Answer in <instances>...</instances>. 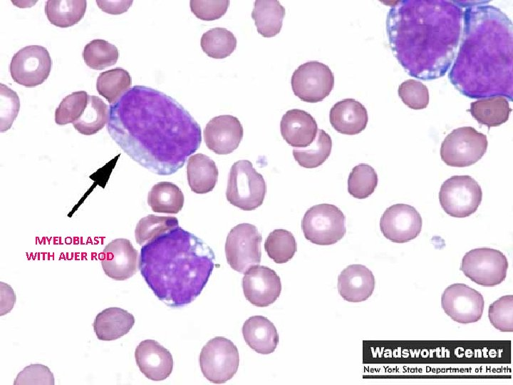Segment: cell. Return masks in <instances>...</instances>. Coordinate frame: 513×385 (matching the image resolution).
Returning <instances> with one entry per match:
<instances>
[{
	"instance_id": "9c48e42d",
	"label": "cell",
	"mask_w": 513,
	"mask_h": 385,
	"mask_svg": "<svg viewBox=\"0 0 513 385\" xmlns=\"http://www.w3.org/2000/svg\"><path fill=\"white\" fill-rule=\"evenodd\" d=\"M508 261L499 250L479 247L466 252L460 270L470 280L484 287L501 284L507 277Z\"/></svg>"
},
{
	"instance_id": "3957f363",
	"label": "cell",
	"mask_w": 513,
	"mask_h": 385,
	"mask_svg": "<svg viewBox=\"0 0 513 385\" xmlns=\"http://www.w3.org/2000/svg\"><path fill=\"white\" fill-rule=\"evenodd\" d=\"M460 45L448 73L470 98L513 97L512 23L489 1H464Z\"/></svg>"
},
{
	"instance_id": "7bdbcfd3",
	"label": "cell",
	"mask_w": 513,
	"mask_h": 385,
	"mask_svg": "<svg viewBox=\"0 0 513 385\" xmlns=\"http://www.w3.org/2000/svg\"><path fill=\"white\" fill-rule=\"evenodd\" d=\"M229 5L227 0H192L190 1L191 11L197 18L203 21H213L221 18L227 12Z\"/></svg>"
},
{
	"instance_id": "e575fe53",
	"label": "cell",
	"mask_w": 513,
	"mask_h": 385,
	"mask_svg": "<svg viewBox=\"0 0 513 385\" xmlns=\"http://www.w3.org/2000/svg\"><path fill=\"white\" fill-rule=\"evenodd\" d=\"M82 56L89 68L103 70L116 63L118 50L115 45L105 40L94 39L85 46Z\"/></svg>"
},
{
	"instance_id": "8fae6325",
	"label": "cell",
	"mask_w": 513,
	"mask_h": 385,
	"mask_svg": "<svg viewBox=\"0 0 513 385\" xmlns=\"http://www.w3.org/2000/svg\"><path fill=\"white\" fill-rule=\"evenodd\" d=\"M261 235L254 225L241 223L229 231L225 242L227 263L235 271L244 273L261 262Z\"/></svg>"
},
{
	"instance_id": "ba28073f",
	"label": "cell",
	"mask_w": 513,
	"mask_h": 385,
	"mask_svg": "<svg viewBox=\"0 0 513 385\" xmlns=\"http://www.w3.org/2000/svg\"><path fill=\"white\" fill-rule=\"evenodd\" d=\"M482 199L480 185L469 175L450 177L442 184L439 192L442 208L455 217H466L475 212Z\"/></svg>"
},
{
	"instance_id": "d6a6232c",
	"label": "cell",
	"mask_w": 513,
	"mask_h": 385,
	"mask_svg": "<svg viewBox=\"0 0 513 385\" xmlns=\"http://www.w3.org/2000/svg\"><path fill=\"white\" fill-rule=\"evenodd\" d=\"M200 45L202 51L213 58H224L230 56L237 47V38L225 28L217 27L204 33Z\"/></svg>"
},
{
	"instance_id": "f546056e",
	"label": "cell",
	"mask_w": 513,
	"mask_h": 385,
	"mask_svg": "<svg viewBox=\"0 0 513 385\" xmlns=\"http://www.w3.org/2000/svg\"><path fill=\"white\" fill-rule=\"evenodd\" d=\"M108 105L100 98L89 96L83 113L72 125L78 133L85 135H91L108 124Z\"/></svg>"
},
{
	"instance_id": "484cf974",
	"label": "cell",
	"mask_w": 513,
	"mask_h": 385,
	"mask_svg": "<svg viewBox=\"0 0 513 385\" xmlns=\"http://www.w3.org/2000/svg\"><path fill=\"white\" fill-rule=\"evenodd\" d=\"M284 15V7L276 0H256L252 12L258 33L266 38L281 31Z\"/></svg>"
},
{
	"instance_id": "1f68e13d",
	"label": "cell",
	"mask_w": 513,
	"mask_h": 385,
	"mask_svg": "<svg viewBox=\"0 0 513 385\" xmlns=\"http://www.w3.org/2000/svg\"><path fill=\"white\" fill-rule=\"evenodd\" d=\"M131 83L129 73L124 68H115L100 73L96 81V89L111 105L130 89Z\"/></svg>"
},
{
	"instance_id": "836d02e7",
	"label": "cell",
	"mask_w": 513,
	"mask_h": 385,
	"mask_svg": "<svg viewBox=\"0 0 513 385\" xmlns=\"http://www.w3.org/2000/svg\"><path fill=\"white\" fill-rule=\"evenodd\" d=\"M264 249L274 262L283 264L289 261L296 253V241L291 232L284 229H276L266 237Z\"/></svg>"
},
{
	"instance_id": "f1b7e54d",
	"label": "cell",
	"mask_w": 513,
	"mask_h": 385,
	"mask_svg": "<svg viewBox=\"0 0 513 385\" xmlns=\"http://www.w3.org/2000/svg\"><path fill=\"white\" fill-rule=\"evenodd\" d=\"M86 6L85 0H48L46 2L45 13L51 24L67 28L83 19Z\"/></svg>"
},
{
	"instance_id": "9a60e30c",
	"label": "cell",
	"mask_w": 513,
	"mask_h": 385,
	"mask_svg": "<svg viewBox=\"0 0 513 385\" xmlns=\"http://www.w3.org/2000/svg\"><path fill=\"white\" fill-rule=\"evenodd\" d=\"M422 217L417 210L407 204L388 207L380 220L383 236L395 243H405L416 238L422 229Z\"/></svg>"
},
{
	"instance_id": "d590c367",
	"label": "cell",
	"mask_w": 513,
	"mask_h": 385,
	"mask_svg": "<svg viewBox=\"0 0 513 385\" xmlns=\"http://www.w3.org/2000/svg\"><path fill=\"white\" fill-rule=\"evenodd\" d=\"M378 178L374 168L365 163L356 165L348 178V191L353 197L365 199L378 185Z\"/></svg>"
},
{
	"instance_id": "ac0fdd59",
	"label": "cell",
	"mask_w": 513,
	"mask_h": 385,
	"mask_svg": "<svg viewBox=\"0 0 513 385\" xmlns=\"http://www.w3.org/2000/svg\"><path fill=\"white\" fill-rule=\"evenodd\" d=\"M243 134L242 125L237 117L222 115L207 123L204 139L209 150L218 155H227L238 148Z\"/></svg>"
},
{
	"instance_id": "60d3db41",
	"label": "cell",
	"mask_w": 513,
	"mask_h": 385,
	"mask_svg": "<svg viewBox=\"0 0 513 385\" xmlns=\"http://www.w3.org/2000/svg\"><path fill=\"white\" fill-rule=\"evenodd\" d=\"M55 379L49 368L41 364H31L24 367L14 379V385H53Z\"/></svg>"
},
{
	"instance_id": "e0dca14e",
	"label": "cell",
	"mask_w": 513,
	"mask_h": 385,
	"mask_svg": "<svg viewBox=\"0 0 513 385\" xmlns=\"http://www.w3.org/2000/svg\"><path fill=\"white\" fill-rule=\"evenodd\" d=\"M138 257V252L129 240L117 238L104 247L100 260L108 277L115 280H125L136 273Z\"/></svg>"
},
{
	"instance_id": "83f0119b",
	"label": "cell",
	"mask_w": 513,
	"mask_h": 385,
	"mask_svg": "<svg viewBox=\"0 0 513 385\" xmlns=\"http://www.w3.org/2000/svg\"><path fill=\"white\" fill-rule=\"evenodd\" d=\"M184 195L180 188L170 182H159L147 195V204L155 212L177 214L183 207Z\"/></svg>"
},
{
	"instance_id": "ffe728a7",
	"label": "cell",
	"mask_w": 513,
	"mask_h": 385,
	"mask_svg": "<svg viewBox=\"0 0 513 385\" xmlns=\"http://www.w3.org/2000/svg\"><path fill=\"white\" fill-rule=\"evenodd\" d=\"M338 291L343 299L360 302L368 299L375 288V277L366 266L359 264L346 267L338 277Z\"/></svg>"
},
{
	"instance_id": "7402d4cb",
	"label": "cell",
	"mask_w": 513,
	"mask_h": 385,
	"mask_svg": "<svg viewBox=\"0 0 513 385\" xmlns=\"http://www.w3.org/2000/svg\"><path fill=\"white\" fill-rule=\"evenodd\" d=\"M329 120L337 132L353 135L365 130L368 115L362 103L353 98H346L338 101L331 108Z\"/></svg>"
},
{
	"instance_id": "4316f807",
	"label": "cell",
	"mask_w": 513,
	"mask_h": 385,
	"mask_svg": "<svg viewBox=\"0 0 513 385\" xmlns=\"http://www.w3.org/2000/svg\"><path fill=\"white\" fill-rule=\"evenodd\" d=\"M469 111L480 124L489 128L507 121L512 108L506 98L492 96L471 103Z\"/></svg>"
},
{
	"instance_id": "277c9868",
	"label": "cell",
	"mask_w": 513,
	"mask_h": 385,
	"mask_svg": "<svg viewBox=\"0 0 513 385\" xmlns=\"http://www.w3.org/2000/svg\"><path fill=\"white\" fill-rule=\"evenodd\" d=\"M214 260L209 246L178 226L142 245L138 267L155 295L168 307L178 308L200 294Z\"/></svg>"
},
{
	"instance_id": "2e32d148",
	"label": "cell",
	"mask_w": 513,
	"mask_h": 385,
	"mask_svg": "<svg viewBox=\"0 0 513 385\" xmlns=\"http://www.w3.org/2000/svg\"><path fill=\"white\" fill-rule=\"evenodd\" d=\"M242 278V289L246 299L260 307L273 304L281 292V283L276 272L266 266L250 267Z\"/></svg>"
},
{
	"instance_id": "4dcf8cb0",
	"label": "cell",
	"mask_w": 513,
	"mask_h": 385,
	"mask_svg": "<svg viewBox=\"0 0 513 385\" xmlns=\"http://www.w3.org/2000/svg\"><path fill=\"white\" fill-rule=\"evenodd\" d=\"M331 149V136L323 130L319 129L311 145L305 148L293 149V156L300 166L305 168H315L327 160Z\"/></svg>"
},
{
	"instance_id": "8992f818",
	"label": "cell",
	"mask_w": 513,
	"mask_h": 385,
	"mask_svg": "<svg viewBox=\"0 0 513 385\" xmlns=\"http://www.w3.org/2000/svg\"><path fill=\"white\" fill-rule=\"evenodd\" d=\"M301 228L305 238L318 245H331L345 235L346 217L336 205L322 203L306 210Z\"/></svg>"
},
{
	"instance_id": "74e56055",
	"label": "cell",
	"mask_w": 513,
	"mask_h": 385,
	"mask_svg": "<svg viewBox=\"0 0 513 385\" xmlns=\"http://www.w3.org/2000/svg\"><path fill=\"white\" fill-rule=\"evenodd\" d=\"M89 95L84 91L66 96L55 111V122L59 125L73 123L83 113Z\"/></svg>"
},
{
	"instance_id": "6da1fadb",
	"label": "cell",
	"mask_w": 513,
	"mask_h": 385,
	"mask_svg": "<svg viewBox=\"0 0 513 385\" xmlns=\"http://www.w3.org/2000/svg\"><path fill=\"white\" fill-rule=\"evenodd\" d=\"M109 107L110 137L157 175L175 173L201 145L197 122L175 99L156 89L134 86Z\"/></svg>"
},
{
	"instance_id": "4fadbf2b",
	"label": "cell",
	"mask_w": 513,
	"mask_h": 385,
	"mask_svg": "<svg viewBox=\"0 0 513 385\" xmlns=\"http://www.w3.org/2000/svg\"><path fill=\"white\" fill-rule=\"evenodd\" d=\"M51 67L52 60L48 50L40 45H30L13 56L9 71L16 83L32 88L47 79Z\"/></svg>"
},
{
	"instance_id": "7c38bea8",
	"label": "cell",
	"mask_w": 513,
	"mask_h": 385,
	"mask_svg": "<svg viewBox=\"0 0 513 385\" xmlns=\"http://www.w3.org/2000/svg\"><path fill=\"white\" fill-rule=\"evenodd\" d=\"M294 93L308 103H317L327 97L334 86V76L330 68L319 61L300 65L291 79Z\"/></svg>"
},
{
	"instance_id": "d6986e66",
	"label": "cell",
	"mask_w": 513,
	"mask_h": 385,
	"mask_svg": "<svg viewBox=\"0 0 513 385\" xmlns=\"http://www.w3.org/2000/svg\"><path fill=\"white\" fill-rule=\"evenodd\" d=\"M135 358L140 371L152 381L165 380L173 369L171 353L155 340L141 342L135 349Z\"/></svg>"
},
{
	"instance_id": "5b68a950",
	"label": "cell",
	"mask_w": 513,
	"mask_h": 385,
	"mask_svg": "<svg viewBox=\"0 0 513 385\" xmlns=\"http://www.w3.org/2000/svg\"><path fill=\"white\" fill-rule=\"evenodd\" d=\"M266 192L264 177L247 160L235 162L231 167L226 197L232 205L246 211L261 206Z\"/></svg>"
},
{
	"instance_id": "b9f144b4",
	"label": "cell",
	"mask_w": 513,
	"mask_h": 385,
	"mask_svg": "<svg viewBox=\"0 0 513 385\" xmlns=\"http://www.w3.org/2000/svg\"><path fill=\"white\" fill-rule=\"evenodd\" d=\"M1 132L6 131L16 118L20 101L17 93L1 83Z\"/></svg>"
},
{
	"instance_id": "603a6c76",
	"label": "cell",
	"mask_w": 513,
	"mask_h": 385,
	"mask_svg": "<svg viewBox=\"0 0 513 385\" xmlns=\"http://www.w3.org/2000/svg\"><path fill=\"white\" fill-rule=\"evenodd\" d=\"M242 335L251 349L262 354L274 352L279 340L274 324L261 315L252 316L245 321Z\"/></svg>"
},
{
	"instance_id": "5bb4252c",
	"label": "cell",
	"mask_w": 513,
	"mask_h": 385,
	"mask_svg": "<svg viewBox=\"0 0 513 385\" xmlns=\"http://www.w3.org/2000/svg\"><path fill=\"white\" fill-rule=\"evenodd\" d=\"M441 306L452 320L465 324L481 319L484 300L478 291L465 284L456 283L448 286L442 292Z\"/></svg>"
},
{
	"instance_id": "52a82bcc",
	"label": "cell",
	"mask_w": 513,
	"mask_h": 385,
	"mask_svg": "<svg viewBox=\"0 0 513 385\" xmlns=\"http://www.w3.org/2000/svg\"><path fill=\"white\" fill-rule=\"evenodd\" d=\"M487 136L471 126L454 129L443 140L440 148L442 160L451 167L472 165L485 154Z\"/></svg>"
},
{
	"instance_id": "f35d334b",
	"label": "cell",
	"mask_w": 513,
	"mask_h": 385,
	"mask_svg": "<svg viewBox=\"0 0 513 385\" xmlns=\"http://www.w3.org/2000/svg\"><path fill=\"white\" fill-rule=\"evenodd\" d=\"M492 325L500 332L513 331V296L505 295L492 303L488 309Z\"/></svg>"
},
{
	"instance_id": "d4e9b609",
	"label": "cell",
	"mask_w": 513,
	"mask_h": 385,
	"mask_svg": "<svg viewBox=\"0 0 513 385\" xmlns=\"http://www.w3.org/2000/svg\"><path fill=\"white\" fill-rule=\"evenodd\" d=\"M218 175L214 161L207 155L197 153L189 158L187 178L192 192L197 194L211 192L217 184Z\"/></svg>"
},
{
	"instance_id": "30bf717a",
	"label": "cell",
	"mask_w": 513,
	"mask_h": 385,
	"mask_svg": "<svg viewBox=\"0 0 513 385\" xmlns=\"http://www.w3.org/2000/svg\"><path fill=\"white\" fill-rule=\"evenodd\" d=\"M200 366L204 376L214 384H222L236 374L239 355L234 343L222 337L209 340L202 349Z\"/></svg>"
},
{
	"instance_id": "ee69618b",
	"label": "cell",
	"mask_w": 513,
	"mask_h": 385,
	"mask_svg": "<svg viewBox=\"0 0 513 385\" xmlns=\"http://www.w3.org/2000/svg\"><path fill=\"white\" fill-rule=\"evenodd\" d=\"M1 285V308L0 315L9 313L14 307L16 302L15 293L12 287L6 283L0 282Z\"/></svg>"
},
{
	"instance_id": "ab89813d",
	"label": "cell",
	"mask_w": 513,
	"mask_h": 385,
	"mask_svg": "<svg viewBox=\"0 0 513 385\" xmlns=\"http://www.w3.org/2000/svg\"><path fill=\"white\" fill-rule=\"evenodd\" d=\"M398 93L403 103L411 109H424L429 103L428 88L416 80L403 81L398 87Z\"/></svg>"
},
{
	"instance_id": "8d00e7d4",
	"label": "cell",
	"mask_w": 513,
	"mask_h": 385,
	"mask_svg": "<svg viewBox=\"0 0 513 385\" xmlns=\"http://www.w3.org/2000/svg\"><path fill=\"white\" fill-rule=\"evenodd\" d=\"M178 226L179 222L175 217L149 215L138 222L135 230V240L140 245H143Z\"/></svg>"
},
{
	"instance_id": "44dd1931",
	"label": "cell",
	"mask_w": 513,
	"mask_h": 385,
	"mask_svg": "<svg viewBox=\"0 0 513 385\" xmlns=\"http://www.w3.org/2000/svg\"><path fill=\"white\" fill-rule=\"evenodd\" d=\"M280 130L289 145L297 148H305L316 138L318 125L310 113L301 109H291L282 116Z\"/></svg>"
},
{
	"instance_id": "7a4b0ae2",
	"label": "cell",
	"mask_w": 513,
	"mask_h": 385,
	"mask_svg": "<svg viewBox=\"0 0 513 385\" xmlns=\"http://www.w3.org/2000/svg\"><path fill=\"white\" fill-rule=\"evenodd\" d=\"M386 29L393 53L412 77L432 81L451 67L460 45L464 1H389Z\"/></svg>"
},
{
	"instance_id": "cb8c5ba5",
	"label": "cell",
	"mask_w": 513,
	"mask_h": 385,
	"mask_svg": "<svg viewBox=\"0 0 513 385\" xmlns=\"http://www.w3.org/2000/svg\"><path fill=\"white\" fill-rule=\"evenodd\" d=\"M134 324V316L125 309L109 307L96 315L93 326L98 339L113 341L128 334Z\"/></svg>"
},
{
	"instance_id": "f6af8a7d",
	"label": "cell",
	"mask_w": 513,
	"mask_h": 385,
	"mask_svg": "<svg viewBox=\"0 0 513 385\" xmlns=\"http://www.w3.org/2000/svg\"><path fill=\"white\" fill-rule=\"evenodd\" d=\"M96 3L106 13L120 14L128 11L133 1H96Z\"/></svg>"
}]
</instances>
